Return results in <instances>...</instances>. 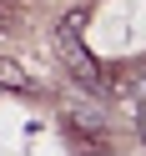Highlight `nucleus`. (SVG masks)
I'll return each mask as SVG.
<instances>
[{
  "instance_id": "2",
  "label": "nucleus",
  "mask_w": 146,
  "mask_h": 156,
  "mask_svg": "<svg viewBox=\"0 0 146 156\" xmlns=\"http://www.w3.org/2000/svg\"><path fill=\"white\" fill-rule=\"evenodd\" d=\"M66 116H71V126H81V131H91V136L106 126V116L96 111V106H81V101H71V106H66Z\"/></svg>"
},
{
  "instance_id": "4",
  "label": "nucleus",
  "mask_w": 146,
  "mask_h": 156,
  "mask_svg": "<svg viewBox=\"0 0 146 156\" xmlns=\"http://www.w3.org/2000/svg\"><path fill=\"white\" fill-rule=\"evenodd\" d=\"M0 20H5V10H0Z\"/></svg>"
},
{
  "instance_id": "3",
  "label": "nucleus",
  "mask_w": 146,
  "mask_h": 156,
  "mask_svg": "<svg viewBox=\"0 0 146 156\" xmlns=\"http://www.w3.org/2000/svg\"><path fill=\"white\" fill-rule=\"evenodd\" d=\"M0 86H10V91H30V76H25L15 61H0Z\"/></svg>"
},
{
  "instance_id": "1",
  "label": "nucleus",
  "mask_w": 146,
  "mask_h": 156,
  "mask_svg": "<svg viewBox=\"0 0 146 156\" xmlns=\"http://www.w3.org/2000/svg\"><path fill=\"white\" fill-rule=\"evenodd\" d=\"M81 30H86V15H81V10H71L61 25H55V55L66 61V71H71L76 81L86 86V91H101V86H106V76H101V61L86 51Z\"/></svg>"
}]
</instances>
